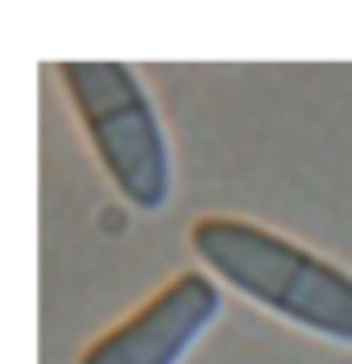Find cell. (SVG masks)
Returning <instances> with one entry per match:
<instances>
[{"label": "cell", "instance_id": "cell-1", "mask_svg": "<svg viewBox=\"0 0 352 364\" xmlns=\"http://www.w3.org/2000/svg\"><path fill=\"white\" fill-rule=\"evenodd\" d=\"M199 269L282 323L352 348V269L303 240L240 215H203L191 228Z\"/></svg>", "mask_w": 352, "mask_h": 364}, {"label": "cell", "instance_id": "cell-3", "mask_svg": "<svg viewBox=\"0 0 352 364\" xmlns=\"http://www.w3.org/2000/svg\"><path fill=\"white\" fill-rule=\"evenodd\" d=\"M224 311V290L203 269H183L133 315L83 348L79 364H178Z\"/></svg>", "mask_w": 352, "mask_h": 364}, {"label": "cell", "instance_id": "cell-2", "mask_svg": "<svg viewBox=\"0 0 352 364\" xmlns=\"http://www.w3.org/2000/svg\"><path fill=\"white\" fill-rule=\"evenodd\" d=\"M58 83L120 199L145 215L162 211L174 195V161L141 75L124 63H58Z\"/></svg>", "mask_w": 352, "mask_h": 364}]
</instances>
